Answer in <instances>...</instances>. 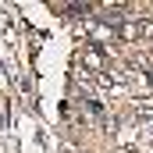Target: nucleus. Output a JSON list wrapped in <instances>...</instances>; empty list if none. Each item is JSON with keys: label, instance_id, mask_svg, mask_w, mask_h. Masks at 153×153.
Here are the masks:
<instances>
[{"label": "nucleus", "instance_id": "f257e3e1", "mask_svg": "<svg viewBox=\"0 0 153 153\" xmlns=\"http://www.w3.org/2000/svg\"><path fill=\"white\" fill-rule=\"evenodd\" d=\"M125 85L135 89V93H150L153 78H150V71H125Z\"/></svg>", "mask_w": 153, "mask_h": 153}]
</instances>
